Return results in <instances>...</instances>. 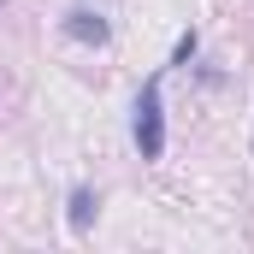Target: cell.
Wrapping results in <instances>:
<instances>
[{
  "label": "cell",
  "instance_id": "obj_1",
  "mask_svg": "<svg viewBox=\"0 0 254 254\" xmlns=\"http://www.w3.org/2000/svg\"><path fill=\"white\" fill-rule=\"evenodd\" d=\"M136 148H142V160H160V148H166V125H160V77L142 89V101H136Z\"/></svg>",
  "mask_w": 254,
  "mask_h": 254
},
{
  "label": "cell",
  "instance_id": "obj_2",
  "mask_svg": "<svg viewBox=\"0 0 254 254\" xmlns=\"http://www.w3.org/2000/svg\"><path fill=\"white\" fill-rule=\"evenodd\" d=\"M65 36H71V42H95V48H101L113 30H107V18H101V12H89V6H71V12H65Z\"/></svg>",
  "mask_w": 254,
  "mask_h": 254
},
{
  "label": "cell",
  "instance_id": "obj_3",
  "mask_svg": "<svg viewBox=\"0 0 254 254\" xmlns=\"http://www.w3.org/2000/svg\"><path fill=\"white\" fill-rule=\"evenodd\" d=\"M89 219H95V195L77 190V195H71V225H77V231H89Z\"/></svg>",
  "mask_w": 254,
  "mask_h": 254
},
{
  "label": "cell",
  "instance_id": "obj_4",
  "mask_svg": "<svg viewBox=\"0 0 254 254\" xmlns=\"http://www.w3.org/2000/svg\"><path fill=\"white\" fill-rule=\"evenodd\" d=\"M190 54H195V30H190V36H184V42H178V48H172V65H184V60H190Z\"/></svg>",
  "mask_w": 254,
  "mask_h": 254
},
{
  "label": "cell",
  "instance_id": "obj_5",
  "mask_svg": "<svg viewBox=\"0 0 254 254\" xmlns=\"http://www.w3.org/2000/svg\"><path fill=\"white\" fill-rule=\"evenodd\" d=\"M0 6H6V0H0Z\"/></svg>",
  "mask_w": 254,
  "mask_h": 254
}]
</instances>
